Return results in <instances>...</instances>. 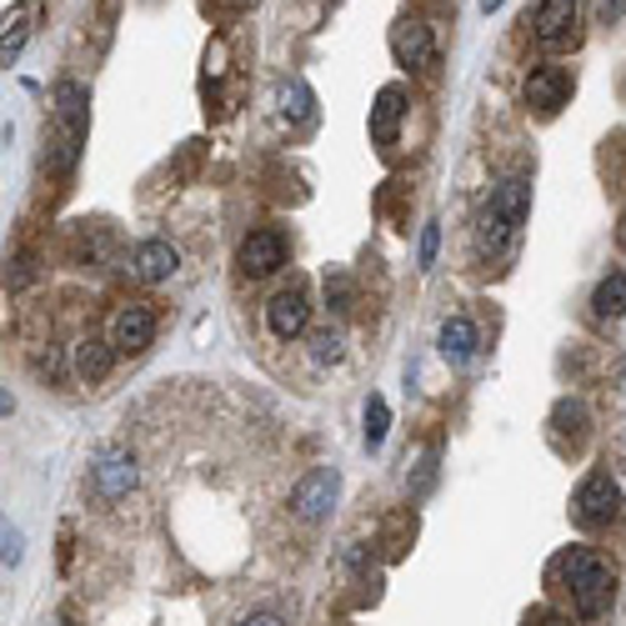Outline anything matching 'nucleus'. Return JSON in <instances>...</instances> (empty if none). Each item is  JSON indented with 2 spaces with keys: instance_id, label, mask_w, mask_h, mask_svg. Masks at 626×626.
Returning a JSON list of instances; mask_svg holds the SVG:
<instances>
[{
  "instance_id": "f03ea898",
  "label": "nucleus",
  "mask_w": 626,
  "mask_h": 626,
  "mask_svg": "<svg viewBox=\"0 0 626 626\" xmlns=\"http://www.w3.org/2000/svg\"><path fill=\"white\" fill-rule=\"evenodd\" d=\"M531 216V181L526 176H506L491 186L486 206L476 211V256L481 261H506L521 241V226Z\"/></svg>"
},
{
  "instance_id": "f3484780",
  "label": "nucleus",
  "mask_w": 626,
  "mask_h": 626,
  "mask_svg": "<svg viewBox=\"0 0 626 626\" xmlns=\"http://www.w3.org/2000/svg\"><path fill=\"white\" fill-rule=\"evenodd\" d=\"M36 16H41V6L36 0H21L16 11H6V36H0V66H16V56L26 51V41H31L36 31Z\"/></svg>"
},
{
  "instance_id": "423d86ee",
  "label": "nucleus",
  "mask_w": 626,
  "mask_h": 626,
  "mask_svg": "<svg viewBox=\"0 0 626 626\" xmlns=\"http://www.w3.org/2000/svg\"><path fill=\"white\" fill-rule=\"evenodd\" d=\"M156 331H161V316H156L151 301H126L111 311V326H106V341L116 346V356H146L156 346Z\"/></svg>"
},
{
  "instance_id": "b1692460",
  "label": "nucleus",
  "mask_w": 626,
  "mask_h": 626,
  "mask_svg": "<svg viewBox=\"0 0 626 626\" xmlns=\"http://www.w3.org/2000/svg\"><path fill=\"white\" fill-rule=\"evenodd\" d=\"M436 251H441V221H426L421 226V241H416V266H421V271H431Z\"/></svg>"
},
{
  "instance_id": "4468645a",
  "label": "nucleus",
  "mask_w": 626,
  "mask_h": 626,
  "mask_svg": "<svg viewBox=\"0 0 626 626\" xmlns=\"http://www.w3.org/2000/svg\"><path fill=\"white\" fill-rule=\"evenodd\" d=\"M406 111H411V91H406V86H381V91H376V106H371V141L381 146V151H391V146H396V131H401Z\"/></svg>"
},
{
  "instance_id": "7ed1b4c3",
  "label": "nucleus",
  "mask_w": 626,
  "mask_h": 626,
  "mask_svg": "<svg viewBox=\"0 0 626 626\" xmlns=\"http://www.w3.org/2000/svg\"><path fill=\"white\" fill-rule=\"evenodd\" d=\"M56 141L46 151V166L56 176H66L86 151V136H91V91L81 81H61L56 86Z\"/></svg>"
},
{
  "instance_id": "9d476101",
  "label": "nucleus",
  "mask_w": 626,
  "mask_h": 626,
  "mask_svg": "<svg viewBox=\"0 0 626 626\" xmlns=\"http://www.w3.org/2000/svg\"><path fill=\"white\" fill-rule=\"evenodd\" d=\"M286 256H291V246H286V236L276 231V226H256V231H246L241 246H236V266H241V276H251V281L276 276L286 266Z\"/></svg>"
},
{
  "instance_id": "20e7f679",
  "label": "nucleus",
  "mask_w": 626,
  "mask_h": 626,
  "mask_svg": "<svg viewBox=\"0 0 626 626\" xmlns=\"http://www.w3.org/2000/svg\"><path fill=\"white\" fill-rule=\"evenodd\" d=\"M616 516H622V481L596 466V471H586L572 491V521L582 526V531H606Z\"/></svg>"
},
{
  "instance_id": "393cba45",
  "label": "nucleus",
  "mask_w": 626,
  "mask_h": 626,
  "mask_svg": "<svg viewBox=\"0 0 626 626\" xmlns=\"http://www.w3.org/2000/svg\"><path fill=\"white\" fill-rule=\"evenodd\" d=\"M521 626H572V616H562L556 606H531V612L521 616Z\"/></svg>"
},
{
  "instance_id": "aec40b11",
  "label": "nucleus",
  "mask_w": 626,
  "mask_h": 626,
  "mask_svg": "<svg viewBox=\"0 0 626 626\" xmlns=\"http://www.w3.org/2000/svg\"><path fill=\"white\" fill-rule=\"evenodd\" d=\"M592 316L596 321H622L626 316V271H606L592 291Z\"/></svg>"
},
{
  "instance_id": "0eeeda50",
  "label": "nucleus",
  "mask_w": 626,
  "mask_h": 626,
  "mask_svg": "<svg viewBox=\"0 0 626 626\" xmlns=\"http://www.w3.org/2000/svg\"><path fill=\"white\" fill-rule=\"evenodd\" d=\"M336 496H341V471H336V466H311V471L291 486V516L301 526L326 521L331 506H336Z\"/></svg>"
},
{
  "instance_id": "ddd939ff",
  "label": "nucleus",
  "mask_w": 626,
  "mask_h": 626,
  "mask_svg": "<svg viewBox=\"0 0 626 626\" xmlns=\"http://www.w3.org/2000/svg\"><path fill=\"white\" fill-rule=\"evenodd\" d=\"M306 326H311V301H306L301 286H281V291L266 301V331L276 336V341H296V336H306Z\"/></svg>"
},
{
  "instance_id": "dca6fc26",
  "label": "nucleus",
  "mask_w": 626,
  "mask_h": 626,
  "mask_svg": "<svg viewBox=\"0 0 626 626\" xmlns=\"http://www.w3.org/2000/svg\"><path fill=\"white\" fill-rule=\"evenodd\" d=\"M436 346L451 366H471L476 351H481V331H476L471 316H446L441 331H436Z\"/></svg>"
},
{
  "instance_id": "f8f14e48",
  "label": "nucleus",
  "mask_w": 626,
  "mask_h": 626,
  "mask_svg": "<svg viewBox=\"0 0 626 626\" xmlns=\"http://www.w3.org/2000/svg\"><path fill=\"white\" fill-rule=\"evenodd\" d=\"M176 271H181V251H176L166 236H146L131 251V261H126V276L141 286H161V281H171Z\"/></svg>"
},
{
  "instance_id": "c85d7f7f",
  "label": "nucleus",
  "mask_w": 626,
  "mask_h": 626,
  "mask_svg": "<svg viewBox=\"0 0 626 626\" xmlns=\"http://www.w3.org/2000/svg\"><path fill=\"white\" fill-rule=\"evenodd\" d=\"M236 626H286V622H281L276 612H251V616H241Z\"/></svg>"
},
{
  "instance_id": "6ab92c4d",
  "label": "nucleus",
  "mask_w": 626,
  "mask_h": 626,
  "mask_svg": "<svg viewBox=\"0 0 626 626\" xmlns=\"http://www.w3.org/2000/svg\"><path fill=\"white\" fill-rule=\"evenodd\" d=\"M276 111H281V121H291V126H306L316 116V96H311V86L301 81V76H291V81H281L276 86Z\"/></svg>"
},
{
  "instance_id": "2eb2a0df",
  "label": "nucleus",
  "mask_w": 626,
  "mask_h": 626,
  "mask_svg": "<svg viewBox=\"0 0 626 626\" xmlns=\"http://www.w3.org/2000/svg\"><path fill=\"white\" fill-rule=\"evenodd\" d=\"M111 366H116V346L106 341V336H81V341L71 346V371H76V381L101 386L106 376H111Z\"/></svg>"
},
{
  "instance_id": "bb28decb",
  "label": "nucleus",
  "mask_w": 626,
  "mask_h": 626,
  "mask_svg": "<svg viewBox=\"0 0 626 626\" xmlns=\"http://www.w3.org/2000/svg\"><path fill=\"white\" fill-rule=\"evenodd\" d=\"M206 6H211L216 16H241V11H251L256 0H206Z\"/></svg>"
},
{
  "instance_id": "a878e982",
  "label": "nucleus",
  "mask_w": 626,
  "mask_h": 626,
  "mask_svg": "<svg viewBox=\"0 0 626 626\" xmlns=\"http://www.w3.org/2000/svg\"><path fill=\"white\" fill-rule=\"evenodd\" d=\"M592 16H596L602 26H616V21L626 16V0H592Z\"/></svg>"
},
{
  "instance_id": "cd10ccee",
  "label": "nucleus",
  "mask_w": 626,
  "mask_h": 626,
  "mask_svg": "<svg viewBox=\"0 0 626 626\" xmlns=\"http://www.w3.org/2000/svg\"><path fill=\"white\" fill-rule=\"evenodd\" d=\"M16 562H21V531L6 526V566H16Z\"/></svg>"
},
{
  "instance_id": "39448f33",
  "label": "nucleus",
  "mask_w": 626,
  "mask_h": 626,
  "mask_svg": "<svg viewBox=\"0 0 626 626\" xmlns=\"http://www.w3.org/2000/svg\"><path fill=\"white\" fill-rule=\"evenodd\" d=\"M526 31L541 51H572L582 41V6L576 0H541L531 16H526Z\"/></svg>"
},
{
  "instance_id": "f257e3e1",
  "label": "nucleus",
  "mask_w": 626,
  "mask_h": 626,
  "mask_svg": "<svg viewBox=\"0 0 626 626\" xmlns=\"http://www.w3.org/2000/svg\"><path fill=\"white\" fill-rule=\"evenodd\" d=\"M552 576L562 586V596L572 602L576 622H602L616 602V566L592 546H572L552 562Z\"/></svg>"
},
{
  "instance_id": "a211bd4d",
  "label": "nucleus",
  "mask_w": 626,
  "mask_h": 626,
  "mask_svg": "<svg viewBox=\"0 0 626 626\" xmlns=\"http://www.w3.org/2000/svg\"><path fill=\"white\" fill-rule=\"evenodd\" d=\"M552 431H556V441H566V436H572V451H576V446H586V436H592V411H586L582 396H562V401H556Z\"/></svg>"
},
{
  "instance_id": "5701e85b",
  "label": "nucleus",
  "mask_w": 626,
  "mask_h": 626,
  "mask_svg": "<svg viewBox=\"0 0 626 626\" xmlns=\"http://www.w3.org/2000/svg\"><path fill=\"white\" fill-rule=\"evenodd\" d=\"M311 346H316V361H341V356H346V331H341V326H326V331H316L311 336Z\"/></svg>"
},
{
  "instance_id": "4be33fe9",
  "label": "nucleus",
  "mask_w": 626,
  "mask_h": 626,
  "mask_svg": "<svg viewBox=\"0 0 626 626\" xmlns=\"http://www.w3.org/2000/svg\"><path fill=\"white\" fill-rule=\"evenodd\" d=\"M361 421H366V446L376 451V446L386 441V431H391V406H386V396H366Z\"/></svg>"
},
{
  "instance_id": "412c9836",
  "label": "nucleus",
  "mask_w": 626,
  "mask_h": 626,
  "mask_svg": "<svg viewBox=\"0 0 626 626\" xmlns=\"http://www.w3.org/2000/svg\"><path fill=\"white\" fill-rule=\"evenodd\" d=\"M326 311H336V316L356 311V281L346 271H326Z\"/></svg>"
},
{
  "instance_id": "9b49d317",
  "label": "nucleus",
  "mask_w": 626,
  "mask_h": 626,
  "mask_svg": "<svg viewBox=\"0 0 626 626\" xmlns=\"http://www.w3.org/2000/svg\"><path fill=\"white\" fill-rule=\"evenodd\" d=\"M391 56H396V66H401V71H411V76L431 71V66H436L431 26H426L421 16H401V21L391 26Z\"/></svg>"
},
{
  "instance_id": "6e6552de",
  "label": "nucleus",
  "mask_w": 626,
  "mask_h": 626,
  "mask_svg": "<svg viewBox=\"0 0 626 626\" xmlns=\"http://www.w3.org/2000/svg\"><path fill=\"white\" fill-rule=\"evenodd\" d=\"M136 486H141V466H136V456L126 451V446L96 451V461H91V496L96 501H126Z\"/></svg>"
},
{
  "instance_id": "7c9ffc66",
  "label": "nucleus",
  "mask_w": 626,
  "mask_h": 626,
  "mask_svg": "<svg viewBox=\"0 0 626 626\" xmlns=\"http://www.w3.org/2000/svg\"><path fill=\"white\" fill-rule=\"evenodd\" d=\"M622 246H626V216H622Z\"/></svg>"
},
{
  "instance_id": "1a4fd4ad",
  "label": "nucleus",
  "mask_w": 626,
  "mask_h": 626,
  "mask_svg": "<svg viewBox=\"0 0 626 626\" xmlns=\"http://www.w3.org/2000/svg\"><path fill=\"white\" fill-rule=\"evenodd\" d=\"M572 71L566 66H531L526 71V81H521V106L526 111H536V116H562V106L572 101Z\"/></svg>"
},
{
  "instance_id": "c756f323",
  "label": "nucleus",
  "mask_w": 626,
  "mask_h": 626,
  "mask_svg": "<svg viewBox=\"0 0 626 626\" xmlns=\"http://www.w3.org/2000/svg\"><path fill=\"white\" fill-rule=\"evenodd\" d=\"M476 6H481V11H486V16H491V11H501L506 0H476Z\"/></svg>"
},
{
  "instance_id": "2f4dec72",
  "label": "nucleus",
  "mask_w": 626,
  "mask_h": 626,
  "mask_svg": "<svg viewBox=\"0 0 626 626\" xmlns=\"http://www.w3.org/2000/svg\"><path fill=\"white\" fill-rule=\"evenodd\" d=\"M56 626H66V622H56Z\"/></svg>"
}]
</instances>
